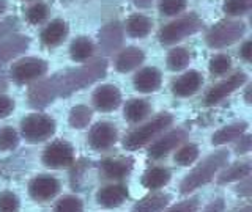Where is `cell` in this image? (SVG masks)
I'll list each match as a JSON object with an SVG mask.
<instances>
[{
    "mask_svg": "<svg viewBox=\"0 0 252 212\" xmlns=\"http://www.w3.org/2000/svg\"><path fill=\"white\" fill-rule=\"evenodd\" d=\"M106 61H93L90 65L82 66L79 69L66 71L65 74H57L52 79L39 82L29 93L30 106L35 108L46 107L57 96H68L76 90H81L84 86L93 83L106 73Z\"/></svg>",
    "mask_w": 252,
    "mask_h": 212,
    "instance_id": "obj_1",
    "label": "cell"
},
{
    "mask_svg": "<svg viewBox=\"0 0 252 212\" xmlns=\"http://www.w3.org/2000/svg\"><path fill=\"white\" fill-rule=\"evenodd\" d=\"M228 160V153L227 151H218L213 156L207 157L199 167H195L189 175L183 179V183H181L180 188L183 193H188L194 190V188L200 187L203 184H207L208 181L215 176V173L220 168L224 167Z\"/></svg>",
    "mask_w": 252,
    "mask_h": 212,
    "instance_id": "obj_2",
    "label": "cell"
},
{
    "mask_svg": "<svg viewBox=\"0 0 252 212\" xmlns=\"http://www.w3.org/2000/svg\"><path fill=\"white\" fill-rule=\"evenodd\" d=\"M200 27H202V21L197 18L195 14L185 16V18L173 21L161 28L159 41L162 44H173L180 41V39H183L185 36L195 33Z\"/></svg>",
    "mask_w": 252,
    "mask_h": 212,
    "instance_id": "obj_3",
    "label": "cell"
},
{
    "mask_svg": "<svg viewBox=\"0 0 252 212\" xmlns=\"http://www.w3.org/2000/svg\"><path fill=\"white\" fill-rule=\"evenodd\" d=\"M170 123H172V116L167 113L155 118L153 121H150L145 126H142V128L131 132L125 140V148L126 149H137L140 146L147 145L155 135H158L161 131H164L167 126H170Z\"/></svg>",
    "mask_w": 252,
    "mask_h": 212,
    "instance_id": "obj_4",
    "label": "cell"
},
{
    "mask_svg": "<svg viewBox=\"0 0 252 212\" xmlns=\"http://www.w3.org/2000/svg\"><path fill=\"white\" fill-rule=\"evenodd\" d=\"M244 30H246V27H244L243 22L222 21L210 30V33L207 35V43L211 47H216V49L225 47L235 43L236 39H240L244 33Z\"/></svg>",
    "mask_w": 252,
    "mask_h": 212,
    "instance_id": "obj_5",
    "label": "cell"
},
{
    "mask_svg": "<svg viewBox=\"0 0 252 212\" xmlns=\"http://www.w3.org/2000/svg\"><path fill=\"white\" fill-rule=\"evenodd\" d=\"M55 132V121L52 118L46 115H30L22 121V135L26 140L36 143V141H43L49 138Z\"/></svg>",
    "mask_w": 252,
    "mask_h": 212,
    "instance_id": "obj_6",
    "label": "cell"
},
{
    "mask_svg": "<svg viewBox=\"0 0 252 212\" xmlns=\"http://www.w3.org/2000/svg\"><path fill=\"white\" fill-rule=\"evenodd\" d=\"M47 71V63L39 58H24L18 63H14L11 68V77L18 83H26L33 80V79L41 77Z\"/></svg>",
    "mask_w": 252,
    "mask_h": 212,
    "instance_id": "obj_7",
    "label": "cell"
},
{
    "mask_svg": "<svg viewBox=\"0 0 252 212\" xmlns=\"http://www.w3.org/2000/svg\"><path fill=\"white\" fill-rule=\"evenodd\" d=\"M74 160V153L73 146L66 141H54L46 148L43 154V162L44 165L51 168H63L69 167Z\"/></svg>",
    "mask_w": 252,
    "mask_h": 212,
    "instance_id": "obj_8",
    "label": "cell"
},
{
    "mask_svg": "<svg viewBox=\"0 0 252 212\" xmlns=\"http://www.w3.org/2000/svg\"><path fill=\"white\" fill-rule=\"evenodd\" d=\"M246 82V74L244 73H236L233 76H230L227 79V80L218 83L216 86H213V88L208 91L207 94V104L208 106H213L216 104V102L222 101L225 96H228L230 93H233L236 88H240V86Z\"/></svg>",
    "mask_w": 252,
    "mask_h": 212,
    "instance_id": "obj_9",
    "label": "cell"
},
{
    "mask_svg": "<svg viewBox=\"0 0 252 212\" xmlns=\"http://www.w3.org/2000/svg\"><path fill=\"white\" fill-rule=\"evenodd\" d=\"M60 188L59 181L51 176H38L30 183L29 192L38 201H46L51 200L52 196L57 195Z\"/></svg>",
    "mask_w": 252,
    "mask_h": 212,
    "instance_id": "obj_10",
    "label": "cell"
},
{
    "mask_svg": "<svg viewBox=\"0 0 252 212\" xmlns=\"http://www.w3.org/2000/svg\"><path fill=\"white\" fill-rule=\"evenodd\" d=\"M117 141V131L109 123H98L90 132V145L94 149H107Z\"/></svg>",
    "mask_w": 252,
    "mask_h": 212,
    "instance_id": "obj_11",
    "label": "cell"
},
{
    "mask_svg": "<svg viewBox=\"0 0 252 212\" xmlns=\"http://www.w3.org/2000/svg\"><path fill=\"white\" fill-rule=\"evenodd\" d=\"M122 101V94L115 86L112 85H104L98 88L93 94V102L99 110L102 112H109V110H114L120 106Z\"/></svg>",
    "mask_w": 252,
    "mask_h": 212,
    "instance_id": "obj_12",
    "label": "cell"
},
{
    "mask_svg": "<svg viewBox=\"0 0 252 212\" xmlns=\"http://www.w3.org/2000/svg\"><path fill=\"white\" fill-rule=\"evenodd\" d=\"M185 137H186V133L183 131H173V132L167 133L165 137L155 141L152 148H150L148 154L152 156L153 159H161V157L167 156L177 145H180L181 141L185 140Z\"/></svg>",
    "mask_w": 252,
    "mask_h": 212,
    "instance_id": "obj_13",
    "label": "cell"
},
{
    "mask_svg": "<svg viewBox=\"0 0 252 212\" xmlns=\"http://www.w3.org/2000/svg\"><path fill=\"white\" fill-rule=\"evenodd\" d=\"M134 85L136 90L142 93H150L159 88L161 85V73L156 68H145L137 73L134 77Z\"/></svg>",
    "mask_w": 252,
    "mask_h": 212,
    "instance_id": "obj_14",
    "label": "cell"
},
{
    "mask_svg": "<svg viewBox=\"0 0 252 212\" xmlns=\"http://www.w3.org/2000/svg\"><path fill=\"white\" fill-rule=\"evenodd\" d=\"M202 82V76L197 71H189L173 83V93L177 96H191L200 88Z\"/></svg>",
    "mask_w": 252,
    "mask_h": 212,
    "instance_id": "obj_15",
    "label": "cell"
},
{
    "mask_svg": "<svg viewBox=\"0 0 252 212\" xmlns=\"http://www.w3.org/2000/svg\"><path fill=\"white\" fill-rule=\"evenodd\" d=\"M98 203L102 204L106 208H114L122 204L126 198H128V188L125 186H107L104 188H101L98 193Z\"/></svg>",
    "mask_w": 252,
    "mask_h": 212,
    "instance_id": "obj_16",
    "label": "cell"
},
{
    "mask_svg": "<svg viewBox=\"0 0 252 212\" xmlns=\"http://www.w3.org/2000/svg\"><path fill=\"white\" fill-rule=\"evenodd\" d=\"M29 46V38L26 36H14L8 41L0 43V65L8 60L14 58L22 51H26Z\"/></svg>",
    "mask_w": 252,
    "mask_h": 212,
    "instance_id": "obj_17",
    "label": "cell"
},
{
    "mask_svg": "<svg viewBox=\"0 0 252 212\" xmlns=\"http://www.w3.org/2000/svg\"><path fill=\"white\" fill-rule=\"evenodd\" d=\"M66 35H68L66 24L60 19H55L43 30L41 39L46 46H57L59 43H62L63 39H65Z\"/></svg>",
    "mask_w": 252,
    "mask_h": 212,
    "instance_id": "obj_18",
    "label": "cell"
},
{
    "mask_svg": "<svg viewBox=\"0 0 252 212\" xmlns=\"http://www.w3.org/2000/svg\"><path fill=\"white\" fill-rule=\"evenodd\" d=\"M144 61V52L137 47H128L123 51L117 58V69L122 73H128V71L137 68L140 63Z\"/></svg>",
    "mask_w": 252,
    "mask_h": 212,
    "instance_id": "obj_19",
    "label": "cell"
},
{
    "mask_svg": "<svg viewBox=\"0 0 252 212\" xmlns=\"http://www.w3.org/2000/svg\"><path fill=\"white\" fill-rule=\"evenodd\" d=\"M102 171L109 178H123L132 168V159H106L101 163Z\"/></svg>",
    "mask_w": 252,
    "mask_h": 212,
    "instance_id": "obj_20",
    "label": "cell"
},
{
    "mask_svg": "<svg viewBox=\"0 0 252 212\" xmlns=\"http://www.w3.org/2000/svg\"><path fill=\"white\" fill-rule=\"evenodd\" d=\"M122 43V28L118 24H109L99 33V44L106 52H110L115 47H118Z\"/></svg>",
    "mask_w": 252,
    "mask_h": 212,
    "instance_id": "obj_21",
    "label": "cell"
},
{
    "mask_svg": "<svg viewBox=\"0 0 252 212\" xmlns=\"http://www.w3.org/2000/svg\"><path fill=\"white\" fill-rule=\"evenodd\" d=\"M248 129V124L246 123H235L227 126V128L218 131L215 135H213V145H222L227 143V141H232L240 138L244 132Z\"/></svg>",
    "mask_w": 252,
    "mask_h": 212,
    "instance_id": "obj_22",
    "label": "cell"
},
{
    "mask_svg": "<svg viewBox=\"0 0 252 212\" xmlns=\"http://www.w3.org/2000/svg\"><path fill=\"white\" fill-rule=\"evenodd\" d=\"M150 113V104L144 99H132L125 107V116L131 123H139Z\"/></svg>",
    "mask_w": 252,
    "mask_h": 212,
    "instance_id": "obj_23",
    "label": "cell"
},
{
    "mask_svg": "<svg viewBox=\"0 0 252 212\" xmlns=\"http://www.w3.org/2000/svg\"><path fill=\"white\" fill-rule=\"evenodd\" d=\"M170 196L164 195V193H155L145 196L144 200H140L136 206H134V211H140V212H152V211H161L165 208V204L169 203Z\"/></svg>",
    "mask_w": 252,
    "mask_h": 212,
    "instance_id": "obj_24",
    "label": "cell"
},
{
    "mask_svg": "<svg viewBox=\"0 0 252 212\" xmlns=\"http://www.w3.org/2000/svg\"><path fill=\"white\" fill-rule=\"evenodd\" d=\"M169 179H170V173L167 170L156 167V168H152L145 173L144 178H142V184H144L147 188H159L167 184Z\"/></svg>",
    "mask_w": 252,
    "mask_h": 212,
    "instance_id": "obj_25",
    "label": "cell"
},
{
    "mask_svg": "<svg viewBox=\"0 0 252 212\" xmlns=\"http://www.w3.org/2000/svg\"><path fill=\"white\" fill-rule=\"evenodd\" d=\"M126 27H128V33L131 36L142 38L148 35V31L152 30V21L142 14H136V16H131L128 24H126Z\"/></svg>",
    "mask_w": 252,
    "mask_h": 212,
    "instance_id": "obj_26",
    "label": "cell"
},
{
    "mask_svg": "<svg viewBox=\"0 0 252 212\" xmlns=\"http://www.w3.org/2000/svg\"><path fill=\"white\" fill-rule=\"evenodd\" d=\"M251 170H252L251 162L236 163L219 176V183L224 184V183H232V181H236V179H243L251 175Z\"/></svg>",
    "mask_w": 252,
    "mask_h": 212,
    "instance_id": "obj_27",
    "label": "cell"
},
{
    "mask_svg": "<svg viewBox=\"0 0 252 212\" xmlns=\"http://www.w3.org/2000/svg\"><path fill=\"white\" fill-rule=\"evenodd\" d=\"M69 51H71V57H73V60L84 61L93 53V44L87 38L81 36V38H77L76 41H73Z\"/></svg>",
    "mask_w": 252,
    "mask_h": 212,
    "instance_id": "obj_28",
    "label": "cell"
},
{
    "mask_svg": "<svg viewBox=\"0 0 252 212\" xmlns=\"http://www.w3.org/2000/svg\"><path fill=\"white\" fill-rule=\"evenodd\" d=\"M92 120V110L85 106H77L69 113V124L76 129H82Z\"/></svg>",
    "mask_w": 252,
    "mask_h": 212,
    "instance_id": "obj_29",
    "label": "cell"
},
{
    "mask_svg": "<svg viewBox=\"0 0 252 212\" xmlns=\"http://www.w3.org/2000/svg\"><path fill=\"white\" fill-rule=\"evenodd\" d=\"M188 63H189V53L185 49H181V47L173 49L167 57V65L172 71L183 69V68H186Z\"/></svg>",
    "mask_w": 252,
    "mask_h": 212,
    "instance_id": "obj_30",
    "label": "cell"
},
{
    "mask_svg": "<svg viewBox=\"0 0 252 212\" xmlns=\"http://www.w3.org/2000/svg\"><path fill=\"white\" fill-rule=\"evenodd\" d=\"M19 143V137L16 133L14 129L11 128H5L0 131V149L2 151H10V149H14Z\"/></svg>",
    "mask_w": 252,
    "mask_h": 212,
    "instance_id": "obj_31",
    "label": "cell"
},
{
    "mask_svg": "<svg viewBox=\"0 0 252 212\" xmlns=\"http://www.w3.org/2000/svg\"><path fill=\"white\" fill-rule=\"evenodd\" d=\"M252 0H227L224 5V11L227 14L232 16H238V14H244L251 10Z\"/></svg>",
    "mask_w": 252,
    "mask_h": 212,
    "instance_id": "obj_32",
    "label": "cell"
},
{
    "mask_svg": "<svg viewBox=\"0 0 252 212\" xmlns=\"http://www.w3.org/2000/svg\"><path fill=\"white\" fill-rule=\"evenodd\" d=\"M186 8V0H161L159 11L164 16H173L181 13Z\"/></svg>",
    "mask_w": 252,
    "mask_h": 212,
    "instance_id": "obj_33",
    "label": "cell"
},
{
    "mask_svg": "<svg viewBox=\"0 0 252 212\" xmlns=\"http://www.w3.org/2000/svg\"><path fill=\"white\" fill-rule=\"evenodd\" d=\"M197 156H199V149H197L195 145H188L185 148H181L180 151L177 153L175 156V162L180 163V165H189L192 163Z\"/></svg>",
    "mask_w": 252,
    "mask_h": 212,
    "instance_id": "obj_34",
    "label": "cell"
},
{
    "mask_svg": "<svg viewBox=\"0 0 252 212\" xmlns=\"http://www.w3.org/2000/svg\"><path fill=\"white\" fill-rule=\"evenodd\" d=\"M232 66V61L227 55H216L215 58H211L210 61V71L216 76H222L225 74Z\"/></svg>",
    "mask_w": 252,
    "mask_h": 212,
    "instance_id": "obj_35",
    "label": "cell"
},
{
    "mask_svg": "<svg viewBox=\"0 0 252 212\" xmlns=\"http://www.w3.org/2000/svg\"><path fill=\"white\" fill-rule=\"evenodd\" d=\"M54 209L59 212H77L82 211V201L77 200L76 196H65L55 204Z\"/></svg>",
    "mask_w": 252,
    "mask_h": 212,
    "instance_id": "obj_36",
    "label": "cell"
},
{
    "mask_svg": "<svg viewBox=\"0 0 252 212\" xmlns=\"http://www.w3.org/2000/svg\"><path fill=\"white\" fill-rule=\"evenodd\" d=\"M47 6L44 3H35L33 6L29 8L27 11V19L32 24H41L47 18Z\"/></svg>",
    "mask_w": 252,
    "mask_h": 212,
    "instance_id": "obj_37",
    "label": "cell"
},
{
    "mask_svg": "<svg viewBox=\"0 0 252 212\" xmlns=\"http://www.w3.org/2000/svg\"><path fill=\"white\" fill-rule=\"evenodd\" d=\"M18 208H19L18 196L13 195L11 192L0 193V211H3V212H13V211H18Z\"/></svg>",
    "mask_w": 252,
    "mask_h": 212,
    "instance_id": "obj_38",
    "label": "cell"
},
{
    "mask_svg": "<svg viewBox=\"0 0 252 212\" xmlns=\"http://www.w3.org/2000/svg\"><path fill=\"white\" fill-rule=\"evenodd\" d=\"M14 108V102L6 98V96H0V118L8 116Z\"/></svg>",
    "mask_w": 252,
    "mask_h": 212,
    "instance_id": "obj_39",
    "label": "cell"
},
{
    "mask_svg": "<svg viewBox=\"0 0 252 212\" xmlns=\"http://www.w3.org/2000/svg\"><path fill=\"white\" fill-rule=\"evenodd\" d=\"M197 209V200H188L185 203L175 204L173 208H170V211H195Z\"/></svg>",
    "mask_w": 252,
    "mask_h": 212,
    "instance_id": "obj_40",
    "label": "cell"
},
{
    "mask_svg": "<svg viewBox=\"0 0 252 212\" xmlns=\"http://www.w3.org/2000/svg\"><path fill=\"white\" fill-rule=\"evenodd\" d=\"M16 26V19H5L0 22V36L8 35Z\"/></svg>",
    "mask_w": 252,
    "mask_h": 212,
    "instance_id": "obj_41",
    "label": "cell"
},
{
    "mask_svg": "<svg viewBox=\"0 0 252 212\" xmlns=\"http://www.w3.org/2000/svg\"><path fill=\"white\" fill-rule=\"evenodd\" d=\"M248 151H251V137L249 135L240 138V143H238V146H236V153L243 154V153H248Z\"/></svg>",
    "mask_w": 252,
    "mask_h": 212,
    "instance_id": "obj_42",
    "label": "cell"
},
{
    "mask_svg": "<svg viewBox=\"0 0 252 212\" xmlns=\"http://www.w3.org/2000/svg\"><path fill=\"white\" fill-rule=\"evenodd\" d=\"M241 57L246 60V61H251V57H252V43L251 41H246L241 47Z\"/></svg>",
    "mask_w": 252,
    "mask_h": 212,
    "instance_id": "obj_43",
    "label": "cell"
},
{
    "mask_svg": "<svg viewBox=\"0 0 252 212\" xmlns=\"http://www.w3.org/2000/svg\"><path fill=\"white\" fill-rule=\"evenodd\" d=\"M251 186H252V183H251V179L248 178L244 183L238 187V192L241 193V195H246V196H249L251 193H252V190H251Z\"/></svg>",
    "mask_w": 252,
    "mask_h": 212,
    "instance_id": "obj_44",
    "label": "cell"
},
{
    "mask_svg": "<svg viewBox=\"0 0 252 212\" xmlns=\"http://www.w3.org/2000/svg\"><path fill=\"white\" fill-rule=\"evenodd\" d=\"M220 209H222V201H220V200H218V204L213 203L211 206L207 208V211H220Z\"/></svg>",
    "mask_w": 252,
    "mask_h": 212,
    "instance_id": "obj_45",
    "label": "cell"
},
{
    "mask_svg": "<svg viewBox=\"0 0 252 212\" xmlns=\"http://www.w3.org/2000/svg\"><path fill=\"white\" fill-rule=\"evenodd\" d=\"M134 2H136L137 6H142V8H147L152 5V0H134Z\"/></svg>",
    "mask_w": 252,
    "mask_h": 212,
    "instance_id": "obj_46",
    "label": "cell"
},
{
    "mask_svg": "<svg viewBox=\"0 0 252 212\" xmlns=\"http://www.w3.org/2000/svg\"><path fill=\"white\" fill-rule=\"evenodd\" d=\"M5 8H6V3H5V0H0V13L5 11Z\"/></svg>",
    "mask_w": 252,
    "mask_h": 212,
    "instance_id": "obj_47",
    "label": "cell"
},
{
    "mask_svg": "<svg viewBox=\"0 0 252 212\" xmlns=\"http://www.w3.org/2000/svg\"><path fill=\"white\" fill-rule=\"evenodd\" d=\"M246 102H251V88H248L246 91Z\"/></svg>",
    "mask_w": 252,
    "mask_h": 212,
    "instance_id": "obj_48",
    "label": "cell"
},
{
    "mask_svg": "<svg viewBox=\"0 0 252 212\" xmlns=\"http://www.w3.org/2000/svg\"><path fill=\"white\" fill-rule=\"evenodd\" d=\"M5 83H3V80H2V79H0V86H3Z\"/></svg>",
    "mask_w": 252,
    "mask_h": 212,
    "instance_id": "obj_49",
    "label": "cell"
}]
</instances>
